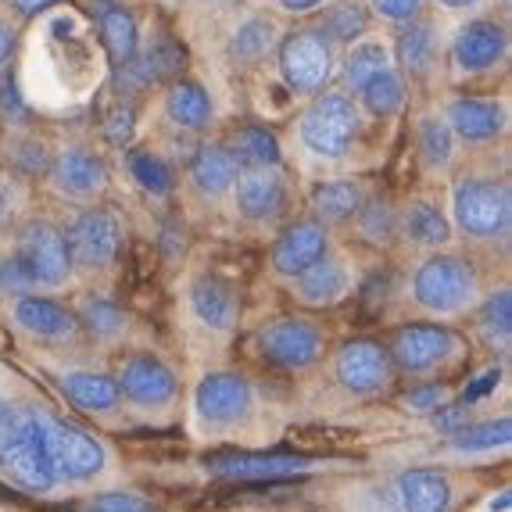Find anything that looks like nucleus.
I'll return each mask as SVG.
<instances>
[{
	"mask_svg": "<svg viewBox=\"0 0 512 512\" xmlns=\"http://www.w3.org/2000/svg\"><path fill=\"white\" fill-rule=\"evenodd\" d=\"M119 219L108 212H83L69 230V258H76L86 269H104L119 255Z\"/></svg>",
	"mask_w": 512,
	"mask_h": 512,
	"instance_id": "obj_9",
	"label": "nucleus"
},
{
	"mask_svg": "<svg viewBox=\"0 0 512 512\" xmlns=\"http://www.w3.org/2000/svg\"><path fill=\"white\" fill-rule=\"evenodd\" d=\"M280 72L291 90L316 94L333 72V40L323 29H298L280 43Z\"/></svg>",
	"mask_w": 512,
	"mask_h": 512,
	"instance_id": "obj_3",
	"label": "nucleus"
},
{
	"mask_svg": "<svg viewBox=\"0 0 512 512\" xmlns=\"http://www.w3.org/2000/svg\"><path fill=\"white\" fill-rule=\"evenodd\" d=\"M505 47H509L505 29L498 22L477 18V22L459 29V36L452 43V58L462 72H487L505 58Z\"/></svg>",
	"mask_w": 512,
	"mask_h": 512,
	"instance_id": "obj_11",
	"label": "nucleus"
},
{
	"mask_svg": "<svg viewBox=\"0 0 512 512\" xmlns=\"http://www.w3.org/2000/svg\"><path fill=\"white\" fill-rule=\"evenodd\" d=\"M83 323L94 337H115L126 319H122V312L111 305V301H90V305L83 308Z\"/></svg>",
	"mask_w": 512,
	"mask_h": 512,
	"instance_id": "obj_41",
	"label": "nucleus"
},
{
	"mask_svg": "<svg viewBox=\"0 0 512 512\" xmlns=\"http://www.w3.org/2000/svg\"><path fill=\"white\" fill-rule=\"evenodd\" d=\"M47 4H54V0H15V8L22 11V15H36V11H43Z\"/></svg>",
	"mask_w": 512,
	"mask_h": 512,
	"instance_id": "obj_52",
	"label": "nucleus"
},
{
	"mask_svg": "<svg viewBox=\"0 0 512 512\" xmlns=\"http://www.w3.org/2000/svg\"><path fill=\"white\" fill-rule=\"evenodd\" d=\"M190 305H194L197 319L212 330H230L237 323V294L230 283L215 280V276H201L190 291Z\"/></svg>",
	"mask_w": 512,
	"mask_h": 512,
	"instance_id": "obj_20",
	"label": "nucleus"
},
{
	"mask_svg": "<svg viewBox=\"0 0 512 512\" xmlns=\"http://www.w3.org/2000/svg\"><path fill=\"white\" fill-rule=\"evenodd\" d=\"M326 230L319 222H298L291 230H283V237L273 248V269L283 276H301L308 265H316L326 258Z\"/></svg>",
	"mask_w": 512,
	"mask_h": 512,
	"instance_id": "obj_15",
	"label": "nucleus"
},
{
	"mask_svg": "<svg viewBox=\"0 0 512 512\" xmlns=\"http://www.w3.org/2000/svg\"><path fill=\"white\" fill-rule=\"evenodd\" d=\"M33 287V280H29V273L22 269V262L18 258H4L0 262V291H8V294H22Z\"/></svg>",
	"mask_w": 512,
	"mask_h": 512,
	"instance_id": "obj_45",
	"label": "nucleus"
},
{
	"mask_svg": "<svg viewBox=\"0 0 512 512\" xmlns=\"http://www.w3.org/2000/svg\"><path fill=\"white\" fill-rule=\"evenodd\" d=\"M480 333H484L491 344H509V337H512V294L509 291H498L495 298L484 305V312H480Z\"/></svg>",
	"mask_w": 512,
	"mask_h": 512,
	"instance_id": "obj_39",
	"label": "nucleus"
},
{
	"mask_svg": "<svg viewBox=\"0 0 512 512\" xmlns=\"http://www.w3.org/2000/svg\"><path fill=\"white\" fill-rule=\"evenodd\" d=\"M129 176L147 190V194L162 197L172 190V169L165 165V158H158L154 151H129Z\"/></svg>",
	"mask_w": 512,
	"mask_h": 512,
	"instance_id": "obj_34",
	"label": "nucleus"
},
{
	"mask_svg": "<svg viewBox=\"0 0 512 512\" xmlns=\"http://www.w3.org/2000/svg\"><path fill=\"white\" fill-rule=\"evenodd\" d=\"M437 427L448 430V434L466 427V405H441L437 409Z\"/></svg>",
	"mask_w": 512,
	"mask_h": 512,
	"instance_id": "obj_49",
	"label": "nucleus"
},
{
	"mask_svg": "<svg viewBox=\"0 0 512 512\" xmlns=\"http://www.w3.org/2000/svg\"><path fill=\"white\" fill-rule=\"evenodd\" d=\"M129 129H133V108L122 104V108L111 111V119L104 122V137H108L111 144H122V140L129 137Z\"/></svg>",
	"mask_w": 512,
	"mask_h": 512,
	"instance_id": "obj_48",
	"label": "nucleus"
},
{
	"mask_svg": "<svg viewBox=\"0 0 512 512\" xmlns=\"http://www.w3.org/2000/svg\"><path fill=\"white\" fill-rule=\"evenodd\" d=\"M387 376H391V351L376 341H351L337 355V380L355 394L384 387Z\"/></svg>",
	"mask_w": 512,
	"mask_h": 512,
	"instance_id": "obj_10",
	"label": "nucleus"
},
{
	"mask_svg": "<svg viewBox=\"0 0 512 512\" xmlns=\"http://www.w3.org/2000/svg\"><path fill=\"white\" fill-rule=\"evenodd\" d=\"M208 470L215 477L230 480H283L305 470V459H291V455H226V459H212Z\"/></svg>",
	"mask_w": 512,
	"mask_h": 512,
	"instance_id": "obj_18",
	"label": "nucleus"
},
{
	"mask_svg": "<svg viewBox=\"0 0 512 512\" xmlns=\"http://www.w3.org/2000/svg\"><path fill=\"white\" fill-rule=\"evenodd\" d=\"M262 344V355L269 362L283 369H305L319 359V351H323V333L316 326L301 323V319H276L262 330L258 337Z\"/></svg>",
	"mask_w": 512,
	"mask_h": 512,
	"instance_id": "obj_8",
	"label": "nucleus"
},
{
	"mask_svg": "<svg viewBox=\"0 0 512 512\" xmlns=\"http://www.w3.org/2000/svg\"><path fill=\"white\" fill-rule=\"evenodd\" d=\"M69 402L83 412H108L119 405V384L101 373H69L61 380Z\"/></svg>",
	"mask_w": 512,
	"mask_h": 512,
	"instance_id": "obj_27",
	"label": "nucleus"
},
{
	"mask_svg": "<svg viewBox=\"0 0 512 512\" xmlns=\"http://www.w3.org/2000/svg\"><path fill=\"white\" fill-rule=\"evenodd\" d=\"M359 97L373 115H394L405 104V83L394 69H384L359 86Z\"/></svg>",
	"mask_w": 512,
	"mask_h": 512,
	"instance_id": "obj_30",
	"label": "nucleus"
},
{
	"mask_svg": "<svg viewBox=\"0 0 512 512\" xmlns=\"http://www.w3.org/2000/svg\"><path fill=\"white\" fill-rule=\"evenodd\" d=\"M419 154L434 169L448 165V158H452V129H448V122H441L437 115H427L419 122Z\"/></svg>",
	"mask_w": 512,
	"mask_h": 512,
	"instance_id": "obj_38",
	"label": "nucleus"
},
{
	"mask_svg": "<svg viewBox=\"0 0 512 512\" xmlns=\"http://www.w3.org/2000/svg\"><path fill=\"white\" fill-rule=\"evenodd\" d=\"M165 111H169V119L183 129H205L212 122L215 108H212V97H208L205 86L190 83V79H176L169 86V97H165Z\"/></svg>",
	"mask_w": 512,
	"mask_h": 512,
	"instance_id": "obj_24",
	"label": "nucleus"
},
{
	"mask_svg": "<svg viewBox=\"0 0 512 512\" xmlns=\"http://www.w3.org/2000/svg\"><path fill=\"white\" fill-rule=\"evenodd\" d=\"M398 61L409 76H427L434 65V33L427 22H409L398 36Z\"/></svg>",
	"mask_w": 512,
	"mask_h": 512,
	"instance_id": "obj_29",
	"label": "nucleus"
},
{
	"mask_svg": "<svg viewBox=\"0 0 512 512\" xmlns=\"http://www.w3.org/2000/svg\"><path fill=\"white\" fill-rule=\"evenodd\" d=\"M11 47H15V29H11L8 22H4V18H0V65L8 61Z\"/></svg>",
	"mask_w": 512,
	"mask_h": 512,
	"instance_id": "obj_50",
	"label": "nucleus"
},
{
	"mask_svg": "<svg viewBox=\"0 0 512 512\" xmlns=\"http://www.w3.org/2000/svg\"><path fill=\"white\" fill-rule=\"evenodd\" d=\"M373 11L380 18H391V22H412L423 0H369Z\"/></svg>",
	"mask_w": 512,
	"mask_h": 512,
	"instance_id": "obj_46",
	"label": "nucleus"
},
{
	"mask_svg": "<svg viewBox=\"0 0 512 512\" xmlns=\"http://www.w3.org/2000/svg\"><path fill=\"white\" fill-rule=\"evenodd\" d=\"M509 505H512V498H509V495H498L495 502H491V512H505Z\"/></svg>",
	"mask_w": 512,
	"mask_h": 512,
	"instance_id": "obj_54",
	"label": "nucleus"
},
{
	"mask_svg": "<svg viewBox=\"0 0 512 512\" xmlns=\"http://www.w3.org/2000/svg\"><path fill=\"white\" fill-rule=\"evenodd\" d=\"M133 69H137V79L140 83H158V79H172L176 72L183 69V51L176 47V43L162 40V43H154L151 51H144V58L140 61H129ZM126 65V69H129Z\"/></svg>",
	"mask_w": 512,
	"mask_h": 512,
	"instance_id": "obj_33",
	"label": "nucleus"
},
{
	"mask_svg": "<svg viewBox=\"0 0 512 512\" xmlns=\"http://www.w3.org/2000/svg\"><path fill=\"white\" fill-rule=\"evenodd\" d=\"M384 69H391V61H387V47L376 40L359 43V47L348 54V61H344V76H348L351 90H359L369 76H376V72H384Z\"/></svg>",
	"mask_w": 512,
	"mask_h": 512,
	"instance_id": "obj_36",
	"label": "nucleus"
},
{
	"mask_svg": "<svg viewBox=\"0 0 512 512\" xmlns=\"http://www.w3.org/2000/svg\"><path fill=\"white\" fill-rule=\"evenodd\" d=\"M283 197H287V190H283V180H280V172H276V165H269V169H240L237 205L248 219H255V222L273 219V215L283 208Z\"/></svg>",
	"mask_w": 512,
	"mask_h": 512,
	"instance_id": "obj_16",
	"label": "nucleus"
},
{
	"mask_svg": "<svg viewBox=\"0 0 512 512\" xmlns=\"http://www.w3.org/2000/svg\"><path fill=\"white\" fill-rule=\"evenodd\" d=\"M276 47V26L269 18H248L233 36V58L244 65H255Z\"/></svg>",
	"mask_w": 512,
	"mask_h": 512,
	"instance_id": "obj_32",
	"label": "nucleus"
},
{
	"mask_svg": "<svg viewBox=\"0 0 512 512\" xmlns=\"http://www.w3.org/2000/svg\"><path fill=\"white\" fill-rule=\"evenodd\" d=\"M505 126V111L495 101H477V97H459L448 108V129L459 133L470 144H484L495 140Z\"/></svg>",
	"mask_w": 512,
	"mask_h": 512,
	"instance_id": "obj_17",
	"label": "nucleus"
},
{
	"mask_svg": "<svg viewBox=\"0 0 512 512\" xmlns=\"http://www.w3.org/2000/svg\"><path fill=\"white\" fill-rule=\"evenodd\" d=\"M15 319L22 330L36 333V337H51V341L76 333V316L47 298H22L15 308Z\"/></svg>",
	"mask_w": 512,
	"mask_h": 512,
	"instance_id": "obj_23",
	"label": "nucleus"
},
{
	"mask_svg": "<svg viewBox=\"0 0 512 512\" xmlns=\"http://www.w3.org/2000/svg\"><path fill=\"white\" fill-rule=\"evenodd\" d=\"M330 40H359L366 33V11L359 4H337L326 18V29H323Z\"/></svg>",
	"mask_w": 512,
	"mask_h": 512,
	"instance_id": "obj_40",
	"label": "nucleus"
},
{
	"mask_svg": "<svg viewBox=\"0 0 512 512\" xmlns=\"http://www.w3.org/2000/svg\"><path fill=\"white\" fill-rule=\"evenodd\" d=\"M90 512H154V509L140 495H129V491H108V495H97L94 502H90Z\"/></svg>",
	"mask_w": 512,
	"mask_h": 512,
	"instance_id": "obj_43",
	"label": "nucleus"
},
{
	"mask_svg": "<svg viewBox=\"0 0 512 512\" xmlns=\"http://www.w3.org/2000/svg\"><path fill=\"white\" fill-rule=\"evenodd\" d=\"M512 441V419H491V423H477V427H462L452 434V444L462 452H487V448H498V444Z\"/></svg>",
	"mask_w": 512,
	"mask_h": 512,
	"instance_id": "obj_35",
	"label": "nucleus"
},
{
	"mask_svg": "<svg viewBox=\"0 0 512 512\" xmlns=\"http://www.w3.org/2000/svg\"><path fill=\"white\" fill-rule=\"evenodd\" d=\"M104 162L94 151H83V147H72L54 162V183H58L65 194H94L104 187Z\"/></svg>",
	"mask_w": 512,
	"mask_h": 512,
	"instance_id": "obj_21",
	"label": "nucleus"
},
{
	"mask_svg": "<svg viewBox=\"0 0 512 512\" xmlns=\"http://www.w3.org/2000/svg\"><path fill=\"white\" fill-rule=\"evenodd\" d=\"M362 233L369 240H387L394 233V212L387 201H373L362 208Z\"/></svg>",
	"mask_w": 512,
	"mask_h": 512,
	"instance_id": "obj_42",
	"label": "nucleus"
},
{
	"mask_svg": "<svg viewBox=\"0 0 512 512\" xmlns=\"http://www.w3.org/2000/svg\"><path fill=\"white\" fill-rule=\"evenodd\" d=\"M405 230H409V237L416 240V244H444V240L452 237V233H448V219H444L434 205H427V201H416V205L409 208Z\"/></svg>",
	"mask_w": 512,
	"mask_h": 512,
	"instance_id": "obj_37",
	"label": "nucleus"
},
{
	"mask_svg": "<svg viewBox=\"0 0 512 512\" xmlns=\"http://www.w3.org/2000/svg\"><path fill=\"white\" fill-rule=\"evenodd\" d=\"M226 151L233 154V162L240 169H269V165L280 162V144L269 129L262 126H240L226 140Z\"/></svg>",
	"mask_w": 512,
	"mask_h": 512,
	"instance_id": "obj_25",
	"label": "nucleus"
},
{
	"mask_svg": "<svg viewBox=\"0 0 512 512\" xmlns=\"http://www.w3.org/2000/svg\"><path fill=\"white\" fill-rule=\"evenodd\" d=\"M312 205L326 222H341L362 208V187L359 183H323L312 190Z\"/></svg>",
	"mask_w": 512,
	"mask_h": 512,
	"instance_id": "obj_31",
	"label": "nucleus"
},
{
	"mask_svg": "<svg viewBox=\"0 0 512 512\" xmlns=\"http://www.w3.org/2000/svg\"><path fill=\"white\" fill-rule=\"evenodd\" d=\"M344 291H348L344 265L326 262V258H319L316 265H308L305 273L298 276V298L308 301V305H333V301L344 298Z\"/></svg>",
	"mask_w": 512,
	"mask_h": 512,
	"instance_id": "obj_26",
	"label": "nucleus"
},
{
	"mask_svg": "<svg viewBox=\"0 0 512 512\" xmlns=\"http://www.w3.org/2000/svg\"><path fill=\"white\" fill-rule=\"evenodd\" d=\"M43 419V437H47V452H51V466L54 477H72V480H86L101 473L104 466V448L83 430L61 423V419Z\"/></svg>",
	"mask_w": 512,
	"mask_h": 512,
	"instance_id": "obj_7",
	"label": "nucleus"
},
{
	"mask_svg": "<svg viewBox=\"0 0 512 512\" xmlns=\"http://www.w3.org/2000/svg\"><path fill=\"white\" fill-rule=\"evenodd\" d=\"M398 502L402 512H448L452 487L434 470H409L398 480Z\"/></svg>",
	"mask_w": 512,
	"mask_h": 512,
	"instance_id": "obj_19",
	"label": "nucleus"
},
{
	"mask_svg": "<svg viewBox=\"0 0 512 512\" xmlns=\"http://www.w3.org/2000/svg\"><path fill=\"white\" fill-rule=\"evenodd\" d=\"M359 108L344 94H323L301 119V140L312 154L323 158H344L359 137Z\"/></svg>",
	"mask_w": 512,
	"mask_h": 512,
	"instance_id": "obj_2",
	"label": "nucleus"
},
{
	"mask_svg": "<svg viewBox=\"0 0 512 512\" xmlns=\"http://www.w3.org/2000/svg\"><path fill=\"white\" fill-rule=\"evenodd\" d=\"M197 412L212 423H233L248 412L251 405V387L244 376L237 373H212L197 384Z\"/></svg>",
	"mask_w": 512,
	"mask_h": 512,
	"instance_id": "obj_13",
	"label": "nucleus"
},
{
	"mask_svg": "<svg viewBox=\"0 0 512 512\" xmlns=\"http://www.w3.org/2000/svg\"><path fill=\"white\" fill-rule=\"evenodd\" d=\"M15 258L29 273L33 287L36 283H43V287H58V283H65L69 265H72L69 244H65V237L54 230L51 222H29L26 230H22V237H18Z\"/></svg>",
	"mask_w": 512,
	"mask_h": 512,
	"instance_id": "obj_6",
	"label": "nucleus"
},
{
	"mask_svg": "<svg viewBox=\"0 0 512 512\" xmlns=\"http://www.w3.org/2000/svg\"><path fill=\"white\" fill-rule=\"evenodd\" d=\"M101 40L104 47H108V58L119 65V69H126L129 61L137 58V22H133V15H129L126 8H115V4H108V8H101Z\"/></svg>",
	"mask_w": 512,
	"mask_h": 512,
	"instance_id": "obj_28",
	"label": "nucleus"
},
{
	"mask_svg": "<svg viewBox=\"0 0 512 512\" xmlns=\"http://www.w3.org/2000/svg\"><path fill=\"white\" fill-rule=\"evenodd\" d=\"M498 380H502V369H484V373H480L477 380H473V384L462 391V402L459 405H466V409H470L473 402H480V398H487V394L495 391Z\"/></svg>",
	"mask_w": 512,
	"mask_h": 512,
	"instance_id": "obj_47",
	"label": "nucleus"
},
{
	"mask_svg": "<svg viewBox=\"0 0 512 512\" xmlns=\"http://www.w3.org/2000/svg\"><path fill=\"white\" fill-rule=\"evenodd\" d=\"M455 348L452 330L444 326H405L398 337H394V362L409 373H427V369L441 366Z\"/></svg>",
	"mask_w": 512,
	"mask_h": 512,
	"instance_id": "obj_12",
	"label": "nucleus"
},
{
	"mask_svg": "<svg viewBox=\"0 0 512 512\" xmlns=\"http://www.w3.org/2000/svg\"><path fill=\"white\" fill-rule=\"evenodd\" d=\"M0 470L26 491H47L58 480L40 412L0 405Z\"/></svg>",
	"mask_w": 512,
	"mask_h": 512,
	"instance_id": "obj_1",
	"label": "nucleus"
},
{
	"mask_svg": "<svg viewBox=\"0 0 512 512\" xmlns=\"http://www.w3.org/2000/svg\"><path fill=\"white\" fill-rule=\"evenodd\" d=\"M11 197H15V187H8V183H0V219L11 212Z\"/></svg>",
	"mask_w": 512,
	"mask_h": 512,
	"instance_id": "obj_53",
	"label": "nucleus"
},
{
	"mask_svg": "<svg viewBox=\"0 0 512 512\" xmlns=\"http://www.w3.org/2000/svg\"><path fill=\"white\" fill-rule=\"evenodd\" d=\"M119 394L133 398L140 405H165L172 402V394H176V376L165 362L151 359V355H137V359H129L119 373Z\"/></svg>",
	"mask_w": 512,
	"mask_h": 512,
	"instance_id": "obj_14",
	"label": "nucleus"
},
{
	"mask_svg": "<svg viewBox=\"0 0 512 512\" xmlns=\"http://www.w3.org/2000/svg\"><path fill=\"white\" fill-rule=\"evenodd\" d=\"M280 4H283L287 11H294V15H308V11L323 8L326 0H280Z\"/></svg>",
	"mask_w": 512,
	"mask_h": 512,
	"instance_id": "obj_51",
	"label": "nucleus"
},
{
	"mask_svg": "<svg viewBox=\"0 0 512 512\" xmlns=\"http://www.w3.org/2000/svg\"><path fill=\"white\" fill-rule=\"evenodd\" d=\"M455 219L470 237H498L509 226V190L487 180L459 183L455 187Z\"/></svg>",
	"mask_w": 512,
	"mask_h": 512,
	"instance_id": "obj_5",
	"label": "nucleus"
},
{
	"mask_svg": "<svg viewBox=\"0 0 512 512\" xmlns=\"http://www.w3.org/2000/svg\"><path fill=\"white\" fill-rule=\"evenodd\" d=\"M444 402H448V391H444V387H437V384L416 387V391H409L402 398V405H405V409H412V412H437Z\"/></svg>",
	"mask_w": 512,
	"mask_h": 512,
	"instance_id": "obj_44",
	"label": "nucleus"
},
{
	"mask_svg": "<svg viewBox=\"0 0 512 512\" xmlns=\"http://www.w3.org/2000/svg\"><path fill=\"white\" fill-rule=\"evenodd\" d=\"M477 276L462 258L452 255H434L419 265L416 280H412V294L423 308L430 312H459L466 301L473 298Z\"/></svg>",
	"mask_w": 512,
	"mask_h": 512,
	"instance_id": "obj_4",
	"label": "nucleus"
},
{
	"mask_svg": "<svg viewBox=\"0 0 512 512\" xmlns=\"http://www.w3.org/2000/svg\"><path fill=\"white\" fill-rule=\"evenodd\" d=\"M444 8H473V4H477V0H441Z\"/></svg>",
	"mask_w": 512,
	"mask_h": 512,
	"instance_id": "obj_55",
	"label": "nucleus"
},
{
	"mask_svg": "<svg viewBox=\"0 0 512 512\" xmlns=\"http://www.w3.org/2000/svg\"><path fill=\"white\" fill-rule=\"evenodd\" d=\"M240 176V165L233 162V154L226 151V144H212V147H201L194 154V162H190V180L201 194H226V190L237 183Z\"/></svg>",
	"mask_w": 512,
	"mask_h": 512,
	"instance_id": "obj_22",
	"label": "nucleus"
}]
</instances>
